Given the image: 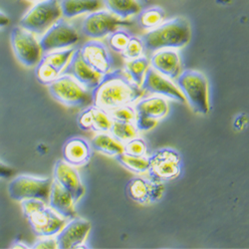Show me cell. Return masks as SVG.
<instances>
[{
  "instance_id": "obj_29",
  "label": "cell",
  "mask_w": 249,
  "mask_h": 249,
  "mask_svg": "<svg viewBox=\"0 0 249 249\" xmlns=\"http://www.w3.org/2000/svg\"><path fill=\"white\" fill-rule=\"evenodd\" d=\"M110 134L119 142H124L135 137H137L139 131L136 128L134 123H126V122H112V126L110 128Z\"/></svg>"
},
{
  "instance_id": "obj_31",
  "label": "cell",
  "mask_w": 249,
  "mask_h": 249,
  "mask_svg": "<svg viewBox=\"0 0 249 249\" xmlns=\"http://www.w3.org/2000/svg\"><path fill=\"white\" fill-rule=\"evenodd\" d=\"M112 118L105 110L94 106V122L92 130L98 133H108L112 126Z\"/></svg>"
},
{
  "instance_id": "obj_27",
  "label": "cell",
  "mask_w": 249,
  "mask_h": 249,
  "mask_svg": "<svg viewBox=\"0 0 249 249\" xmlns=\"http://www.w3.org/2000/svg\"><path fill=\"white\" fill-rule=\"evenodd\" d=\"M150 68V59L146 56H141L132 60H127L124 64V71L129 76V78L141 87L142 80L146 75L147 70Z\"/></svg>"
},
{
  "instance_id": "obj_13",
  "label": "cell",
  "mask_w": 249,
  "mask_h": 249,
  "mask_svg": "<svg viewBox=\"0 0 249 249\" xmlns=\"http://www.w3.org/2000/svg\"><path fill=\"white\" fill-rule=\"evenodd\" d=\"M124 192L131 200L140 204H150L160 199L163 185L160 181L150 178L137 177L128 181Z\"/></svg>"
},
{
  "instance_id": "obj_42",
  "label": "cell",
  "mask_w": 249,
  "mask_h": 249,
  "mask_svg": "<svg viewBox=\"0 0 249 249\" xmlns=\"http://www.w3.org/2000/svg\"><path fill=\"white\" fill-rule=\"evenodd\" d=\"M26 1H29V2H32V3H36L38 1H41V0H26Z\"/></svg>"
},
{
  "instance_id": "obj_17",
  "label": "cell",
  "mask_w": 249,
  "mask_h": 249,
  "mask_svg": "<svg viewBox=\"0 0 249 249\" xmlns=\"http://www.w3.org/2000/svg\"><path fill=\"white\" fill-rule=\"evenodd\" d=\"M53 179L63 186L76 202L85 194L84 184L82 182L79 172L64 160L56 161L53 171Z\"/></svg>"
},
{
  "instance_id": "obj_28",
  "label": "cell",
  "mask_w": 249,
  "mask_h": 249,
  "mask_svg": "<svg viewBox=\"0 0 249 249\" xmlns=\"http://www.w3.org/2000/svg\"><path fill=\"white\" fill-rule=\"evenodd\" d=\"M164 18L165 12L161 7L152 6L139 12L138 22L142 29L151 30L160 25Z\"/></svg>"
},
{
  "instance_id": "obj_2",
  "label": "cell",
  "mask_w": 249,
  "mask_h": 249,
  "mask_svg": "<svg viewBox=\"0 0 249 249\" xmlns=\"http://www.w3.org/2000/svg\"><path fill=\"white\" fill-rule=\"evenodd\" d=\"M192 37L191 24L184 17H175L162 21L142 37L144 50L155 52L160 49H179L189 44Z\"/></svg>"
},
{
  "instance_id": "obj_8",
  "label": "cell",
  "mask_w": 249,
  "mask_h": 249,
  "mask_svg": "<svg viewBox=\"0 0 249 249\" xmlns=\"http://www.w3.org/2000/svg\"><path fill=\"white\" fill-rule=\"evenodd\" d=\"M80 40V35L74 25L65 18H59L39 39L43 53L73 47Z\"/></svg>"
},
{
  "instance_id": "obj_23",
  "label": "cell",
  "mask_w": 249,
  "mask_h": 249,
  "mask_svg": "<svg viewBox=\"0 0 249 249\" xmlns=\"http://www.w3.org/2000/svg\"><path fill=\"white\" fill-rule=\"evenodd\" d=\"M61 14L65 19H72L77 16L99 10L100 0H61L59 2Z\"/></svg>"
},
{
  "instance_id": "obj_24",
  "label": "cell",
  "mask_w": 249,
  "mask_h": 249,
  "mask_svg": "<svg viewBox=\"0 0 249 249\" xmlns=\"http://www.w3.org/2000/svg\"><path fill=\"white\" fill-rule=\"evenodd\" d=\"M91 147L102 155L114 158L123 152V142L108 133H98L91 141Z\"/></svg>"
},
{
  "instance_id": "obj_1",
  "label": "cell",
  "mask_w": 249,
  "mask_h": 249,
  "mask_svg": "<svg viewBox=\"0 0 249 249\" xmlns=\"http://www.w3.org/2000/svg\"><path fill=\"white\" fill-rule=\"evenodd\" d=\"M91 92L92 105L107 112L123 105H133L144 94L122 69L103 75L99 84Z\"/></svg>"
},
{
  "instance_id": "obj_22",
  "label": "cell",
  "mask_w": 249,
  "mask_h": 249,
  "mask_svg": "<svg viewBox=\"0 0 249 249\" xmlns=\"http://www.w3.org/2000/svg\"><path fill=\"white\" fill-rule=\"evenodd\" d=\"M137 115H142L154 120H160L169 113V103L161 96H152L138 100L134 105Z\"/></svg>"
},
{
  "instance_id": "obj_11",
  "label": "cell",
  "mask_w": 249,
  "mask_h": 249,
  "mask_svg": "<svg viewBox=\"0 0 249 249\" xmlns=\"http://www.w3.org/2000/svg\"><path fill=\"white\" fill-rule=\"evenodd\" d=\"M75 51L70 47L43 53L35 66V77L42 85H49L64 71Z\"/></svg>"
},
{
  "instance_id": "obj_38",
  "label": "cell",
  "mask_w": 249,
  "mask_h": 249,
  "mask_svg": "<svg viewBox=\"0 0 249 249\" xmlns=\"http://www.w3.org/2000/svg\"><path fill=\"white\" fill-rule=\"evenodd\" d=\"M33 249H51L57 248V241L55 236H40L30 246Z\"/></svg>"
},
{
  "instance_id": "obj_19",
  "label": "cell",
  "mask_w": 249,
  "mask_h": 249,
  "mask_svg": "<svg viewBox=\"0 0 249 249\" xmlns=\"http://www.w3.org/2000/svg\"><path fill=\"white\" fill-rule=\"evenodd\" d=\"M150 67L171 80H175L181 72L180 57L176 49H160L152 55Z\"/></svg>"
},
{
  "instance_id": "obj_32",
  "label": "cell",
  "mask_w": 249,
  "mask_h": 249,
  "mask_svg": "<svg viewBox=\"0 0 249 249\" xmlns=\"http://www.w3.org/2000/svg\"><path fill=\"white\" fill-rule=\"evenodd\" d=\"M144 46L142 38L137 36H131L126 48H124V50L121 54L124 60H132L142 56Z\"/></svg>"
},
{
  "instance_id": "obj_20",
  "label": "cell",
  "mask_w": 249,
  "mask_h": 249,
  "mask_svg": "<svg viewBox=\"0 0 249 249\" xmlns=\"http://www.w3.org/2000/svg\"><path fill=\"white\" fill-rule=\"evenodd\" d=\"M47 204L55 213L65 219H72L76 216V201L63 186L54 179L51 183Z\"/></svg>"
},
{
  "instance_id": "obj_12",
  "label": "cell",
  "mask_w": 249,
  "mask_h": 249,
  "mask_svg": "<svg viewBox=\"0 0 249 249\" xmlns=\"http://www.w3.org/2000/svg\"><path fill=\"white\" fill-rule=\"evenodd\" d=\"M80 54L85 63L100 75L113 70L114 59L109 47L100 40L92 39L80 49Z\"/></svg>"
},
{
  "instance_id": "obj_41",
  "label": "cell",
  "mask_w": 249,
  "mask_h": 249,
  "mask_svg": "<svg viewBox=\"0 0 249 249\" xmlns=\"http://www.w3.org/2000/svg\"><path fill=\"white\" fill-rule=\"evenodd\" d=\"M12 248H30V246L26 245L23 241H16L15 245L11 246Z\"/></svg>"
},
{
  "instance_id": "obj_9",
  "label": "cell",
  "mask_w": 249,
  "mask_h": 249,
  "mask_svg": "<svg viewBox=\"0 0 249 249\" xmlns=\"http://www.w3.org/2000/svg\"><path fill=\"white\" fill-rule=\"evenodd\" d=\"M127 19H122L108 10H96L84 18L82 22V33L90 39L100 40L107 37L115 30L130 25Z\"/></svg>"
},
{
  "instance_id": "obj_36",
  "label": "cell",
  "mask_w": 249,
  "mask_h": 249,
  "mask_svg": "<svg viewBox=\"0 0 249 249\" xmlns=\"http://www.w3.org/2000/svg\"><path fill=\"white\" fill-rule=\"evenodd\" d=\"M94 122V106L91 105L83 110L77 119L78 127L83 131H90L93 128Z\"/></svg>"
},
{
  "instance_id": "obj_33",
  "label": "cell",
  "mask_w": 249,
  "mask_h": 249,
  "mask_svg": "<svg viewBox=\"0 0 249 249\" xmlns=\"http://www.w3.org/2000/svg\"><path fill=\"white\" fill-rule=\"evenodd\" d=\"M123 152L131 156L144 157L147 154V143L142 138L135 137L123 143Z\"/></svg>"
},
{
  "instance_id": "obj_3",
  "label": "cell",
  "mask_w": 249,
  "mask_h": 249,
  "mask_svg": "<svg viewBox=\"0 0 249 249\" xmlns=\"http://www.w3.org/2000/svg\"><path fill=\"white\" fill-rule=\"evenodd\" d=\"M175 83L195 113L206 115L210 112L209 82L203 73L184 70L175 79Z\"/></svg>"
},
{
  "instance_id": "obj_40",
  "label": "cell",
  "mask_w": 249,
  "mask_h": 249,
  "mask_svg": "<svg viewBox=\"0 0 249 249\" xmlns=\"http://www.w3.org/2000/svg\"><path fill=\"white\" fill-rule=\"evenodd\" d=\"M10 22L9 17L3 12L0 10V29H2L4 27H6Z\"/></svg>"
},
{
  "instance_id": "obj_30",
  "label": "cell",
  "mask_w": 249,
  "mask_h": 249,
  "mask_svg": "<svg viewBox=\"0 0 249 249\" xmlns=\"http://www.w3.org/2000/svg\"><path fill=\"white\" fill-rule=\"evenodd\" d=\"M131 34L124 29L119 28L107 36V46L116 53H122L126 48Z\"/></svg>"
},
{
  "instance_id": "obj_18",
  "label": "cell",
  "mask_w": 249,
  "mask_h": 249,
  "mask_svg": "<svg viewBox=\"0 0 249 249\" xmlns=\"http://www.w3.org/2000/svg\"><path fill=\"white\" fill-rule=\"evenodd\" d=\"M62 74L72 76L88 90H93L99 84L102 78V75L94 71L85 63L81 57L79 49H75L69 63Z\"/></svg>"
},
{
  "instance_id": "obj_25",
  "label": "cell",
  "mask_w": 249,
  "mask_h": 249,
  "mask_svg": "<svg viewBox=\"0 0 249 249\" xmlns=\"http://www.w3.org/2000/svg\"><path fill=\"white\" fill-rule=\"evenodd\" d=\"M108 11L122 19L133 17L142 10L138 0H103Z\"/></svg>"
},
{
  "instance_id": "obj_10",
  "label": "cell",
  "mask_w": 249,
  "mask_h": 249,
  "mask_svg": "<svg viewBox=\"0 0 249 249\" xmlns=\"http://www.w3.org/2000/svg\"><path fill=\"white\" fill-rule=\"evenodd\" d=\"M151 165L149 178L157 181L175 179L181 173V158L178 151L171 148H163L156 151L150 157Z\"/></svg>"
},
{
  "instance_id": "obj_35",
  "label": "cell",
  "mask_w": 249,
  "mask_h": 249,
  "mask_svg": "<svg viewBox=\"0 0 249 249\" xmlns=\"http://www.w3.org/2000/svg\"><path fill=\"white\" fill-rule=\"evenodd\" d=\"M20 204H21L23 215L26 218L33 214L34 213L44 209L45 206L48 205L45 201L38 198H26L20 201Z\"/></svg>"
},
{
  "instance_id": "obj_4",
  "label": "cell",
  "mask_w": 249,
  "mask_h": 249,
  "mask_svg": "<svg viewBox=\"0 0 249 249\" xmlns=\"http://www.w3.org/2000/svg\"><path fill=\"white\" fill-rule=\"evenodd\" d=\"M48 91L55 101L69 108H86L93 102L91 90L67 74H61L50 83Z\"/></svg>"
},
{
  "instance_id": "obj_21",
  "label": "cell",
  "mask_w": 249,
  "mask_h": 249,
  "mask_svg": "<svg viewBox=\"0 0 249 249\" xmlns=\"http://www.w3.org/2000/svg\"><path fill=\"white\" fill-rule=\"evenodd\" d=\"M63 160L73 167H83L89 162L92 157L90 142L81 137L69 139L62 149Z\"/></svg>"
},
{
  "instance_id": "obj_26",
  "label": "cell",
  "mask_w": 249,
  "mask_h": 249,
  "mask_svg": "<svg viewBox=\"0 0 249 249\" xmlns=\"http://www.w3.org/2000/svg\"><path fill=\"white\" fill-rule=\"evenodd\" d=\"M115 159L123 168L137 175L147 174L151 165L150 158H147L146 156L136 157L122 152L121 154L117 155Z\"/></svg>"
},
{
  "instance_id": "obj_39",
  "label": "cell",
  "mask_w": 249,
  "mask_h": 249,
  "mask_svg": "<svg viewBox=\"0 0 249 249\" xmlns=\"http://www.w3.org/2000/svg\"><path fill=\"white\" fill-rule=\"evenodd\" d=\"M13 169L9 167L8 164L4 163L3 161L0 160V178H8L13 175Z\"/></svg>"
},
{
  "instance_id": "obj_6",
  "label": "cell",
  "mask_w": 249,
  "mask_h": 249,
  "mask_svg": "<svg viewBox=\"0 0 249 249\" xmlns=\"http://www.w3.org/2000/svg\"><path fill=\"white\" fill-rule=\"evenodd\" d=\"M53 178H37L28 175H20L8 184L10 198L21 201L26 198H38L48 202V196Z\"/></svg>"
},
{
  "instance_id": "obj_34",
  "label": "cell",
  "mask_w": 249,
  "mask_h": 249,
  "mask_svg": "<svg viewBox=\"0 0 249 249\" xmlns=\"http://www.w3.org/2000/svg\"><path fill=\"white\" fill-rule=\"evenodd\" d=\"M112 120L126 123H135L137 112L133 105H123L108 112Z\"/></svg>"
},
{
  "instance_id": "obj_5",
  "label": "cell",
  "mask_w": 249,
  "mask_h": 249,
  "mask_svg": "<svg viewBox=\"0 0 249 249\" xmlns=\"http://www.w3.org/2000/svg\"><path fill=\"white\" fill-rule=\"evenodd\" d=\"M61 16L58 0H41L21 17L19 26L35 35H42Z\"/></svg>"
},
{
  "instance_id": "obj_16",
  "label": "cell",
  "mask_w": 249,
  "mask_h": 249,
  "mask_svg": "<svg viewBox=\"0 0 249 249\" xmlns=\"http://www.w3.org/2000/svg\"><path fill=\"white\" fill-rule=\"evenodd\" d=\"M27 221L34 234L40 236H55L66 223V219L60 216L48 205L30 216Z\"/></svg>"
},
{
  "instance_id": "obj_37",
  "label": "cell",
  "mask_w": 249,
  "mask_h": 249,
  "mask_svg": "<svg viewBox=\"0 0 249 249\" xmlns=\"http://www.w3.org/2000/svg\"><path fill=\"white\" fill-rule=\"evenodd\" d=\"M157 122H158L157 120L144 117L142 115H137V118L134 124L139 132H146L154 129L157 126Z\"/></svg>"
},
{
  "instance_id": "obj_15",
  "label": "cell",
  "mask_w": 249,
  "mask_h": 249,
  "mask_svg": "<svg viewBox=\"0 0 249 249\" xmlns=\"http://www.w3.org/2000/svg\"><path fill=\"white\" fill-rule=\"evenodd\" d=\"M141 88L144 92L153 95L165 97L179 103H185V99L176 83L170 78L158 73L152 67L147 70Z\"/></svg>"
},
{
  "instance_id": "obj_7",
  "label": "cell",
  "mask_w": 249,
  "mask_h": 249,
  "mask_svg": "<svg viewBox=\"0 0 249 249\" xmlns=\"http://www.w3.org/2000/svg\"><path fill=\"white\" fill-rule=\"evenodd\" d=\"M10 44L16 59L27 68L35 67L43 54L36 35L19 25L11 30Z\"/></svg>"
},
{
  "instance_id": "obj_14",
  "label": "cell",
  "mask_w": 249,
  "mask_h": 249,
  "mask_svg": "<svg viewBox=\"0 0 249 249\" xmlns=\"http://www.w3.org/2000/svg\"><path fill=\"white\" fill-rule=\"evenodd\" d=\"M91 222L85 218L74 217L66 222L62 230L55 235L57 248L73 249L84 244L91 231Z\"/></svg>"
}]
</instances>
